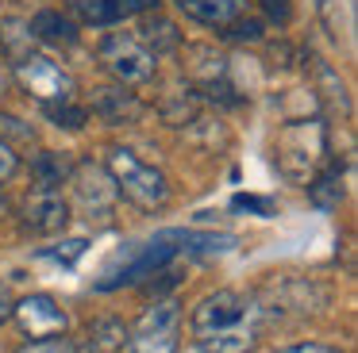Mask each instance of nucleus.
I'll use <instances>...</instances> for the list:
<instances>
[{"instance_id":"nucleus-1","label":"nucleus","mask_w":358,"mask_h":353,"mask_svg":"<svg viewBox=\"0 0 358 353\" xmlns=\"http://www.w3.org/2000/svg\"><path fill=\"white\" fill-rule=\"evenodd\" d=\"M108 173H112V181H116V188L124 192L135 207H143V211H158V207H166V200H170L166 176L158 173L155 165L139 161L131 150H124V146L108 150Z\"/></svg>"},{"instance_id":"nucleus-2","label":"nucleus","mask_w":358,"mask_h":353,"mask_svg":"<svg viewBox=\"0 0 358 353\" xmlns=\"http://www.w3.org/2000/svg\"><path fill=\"white\" fill-rule=\"evenodd\" d=\"M327 150L324 138V123L316 119H301V123H285L273 142V153H278V169L289 176V181H304L312 169L320 165Z\"/></svg>"},{"instance_id":"nucleus-3","label":"nucleus","mask_w":358,"mask_h":353,"mask_svg":"<svg viewBox=\"0 0 358 353\" xmlns=\"http://www.w3.org/2000/svg\"><path fill=\"white\" fill-rule=\"evenodd\" d=\"M181 338V307L173 299L147 307L139 326L127 334V353H178Z\"/></svg>"},{"instance_id":"nucleus-4","label":"nucleus","mask_w":358,"mask_h":353,"mask_svg":"<svg viewBox=\"0 0 358 353\" xmlns=\"http://www.w3.org/2000/svg\"><path fill=\"white\" fill-rule=\"evenodd\" d=\"M16 81L24 84V92H31L43 104H62V100L73 96V77L58 61L43 58V54H24L16 61Z\"/></svg>"},{"instance_id":"nucleus-5","label":"nucleus","mask_w":358,"mask_h":353,"mask_svg":"<svg viewBox=\"0 0 358 353\" xmlns=\"http://www.w3.org/2000/svg\"><path fill=\"white\" fill-rule=\"evenodd\" d=\"M101 58L104 66L112 69V77H120L124 84H147L155 77V54L139 43V38H124V35H112L104 38L101 46Z\"/></svg>"},{"instance_id":"nucleus-6","label":"nucleus","mask_w":358,"mask_h":353,"mask_svg":"<svg viewBox=\"0 0 358 353\" xmlns=\"http://www.w3.org/2000/svg\"><path fill=\"white\" fill-rule=\"evenodd\" d=\"M250 315H255V307H250L239 292L220 288L193 307V338L208 334V330H220V326H231V322H243V319H250Z\"/></svg>"},{"instance_id":"nucleus-7","label":"nucleus","mask_w":358,"mask_h":353,"mask_svg":"<svg viewBox=\"0 0 358 353\" xmlns=\"http://www.w3.org/2000/svg\"><path fill=\"white\" fill-rule=\"evenodd\" d=\"M12 319L20 322L27 338H50V334H62L66 330V311L58 307L55 296L47 292H35V296H24L16 307H12Z\"/></svg>"},{"instance_id":"nucleus-8","label":"nucleus","mask_w":358,"mask_h":353,"mask_svg":"<svg viewBox=\"0 0 358 353\" xmlns=\"http://www.w3.org/2000/svg\"><path fill=\"white\" fill-rule=\"evenodd\" d=\"M70 223V204L62 200L58 188H35L31 196L24 200V227L35 230V234H58V230Z\"/></svg>"},{"instance_id":"nucleus-9","label":"nucleus","mask_w":358,"mask_h":353,"mask_svg":"<svg viewBox=\"0 0 358 353\" xmlns=\"http://www.w3.org/2000/svg\"><path fill=\"white\" fill-rule=\"evenodd\" d=\"M196 350L201 353H255L258 350V326L255 315L231 326L208 330V334H196Z\"/></svg>"},{"instance_id":"nucleus-10","label":"nucleus","mask_w":358,"mask_h":353,"mask_svg":"<svg viewBox=\"0 0 358 353\" xmlns=\"http://www.w3.org/2000/svg\"><path fill=\"white\" fill-rule=\"evenodd\" d=\"M70 8L81 15V23L108 27V23H120L127 15H139L147 8H155V0H70Z\"/></svg>"},{"instance_id":"nucleus-11","label":"nucleus","mask_w":358,"mask_h":353,"mask_svg":"<svg viewBox=\"0 0 358 353\" xmlns=\"http://www.w3.org/2000/svg\"><path fill=\"white\" fill-rule=\"evenodd\" d=\"M73 188H78V200H81V207L89 211V219L108 211L112 196H116L112 181L104 176V169H96V165H81L78 176H73Z\"/></svg>"},{"instance_id":"nucleus-12","label":"nucleus","mask_w":358,"mask_h":353,"mask_svg":"<svg viewBox=\"0 0 358 353\" xmlns=\"http://www.w3.org/2000/svg\"><path fill=\"white\" fill-rule=\"evenodd\" d=\"M178 8L204 27H227L243 15L247 0H178Z\"/></svg>"},{"instance_id":"nucleus-13","label":"nucleus","mask_w":358,"mask_h":353,"mask_svg":"<svg viewBox=\"0 0 358 353\" xmlns=\"http://www.w3.org/2000/svg\"><path fill=\"white\" fill-rule=\"evenodd\" d=\"M127 322L124 319H96V322H89V330H85V350L89 353H124V345H127Z\"/></svg>"},{"instance_id":"nucleus-14","label":"nucleus","mask_w":358,"mask_h":353,"mask_svg":"<svg viewBox=\"0 0 358 353\" xmlns=\"http://www.w3.org/2000/svg\"><path fill=\"white\" fill-rule=\"evenodd\" d=\"M31 35L50 38V43H73V23L62 20L58 12H39L31 20Z\"/></svg>"},{"instance_id":"nucleus-15","label":"nucleus","mask_w":358,"mask_h":353,"mask_svg":"<svg viewBox=\"0 0 358 353\" xmlns=\"http://www.w3.org/2000/svg\"><path fill=\"white\" fill-rule=\"evenodd\" d=\"M96 107H101V115L108 123H120V119H127V115H139V104H135L127 92H116V89H104V96L96 100Z\"/></svg>"},{"instance_id":"nucleus-16","label":"nucleus","mask_w":358,"mask_h":353,"mask_svg":"<svg viewBox=\"0 0 358 353\" xmlns=\"http://www.w3.org/2000/svg\"><path fill=\"white\" fill-rule=\"evenodd\" d=\"M308 196L316 207H339L343 200V181H339V169H331V173H324L316 184H308Z\"/></svg>"},{"instance_id":"nucleus-17","label":"nucleus","mask_w":358,"mask_h":353,"mask_svg":"<svg viewBox=\"0 0 358 353\" xmlns=\"http://www.w3.org/2000/svg\"><path fill=\"white\" fill-rule=\"evenodd\" d=\"M70 173V161L62 158V153H43L39 161H35V176H39L43 188H55V184H62V176Z\"/></svg>"},{"instance_id":"nucleus-18","label":"nucleus","mask_w":358,"mask_h":353,"mask_svg":"<svg viewBox=\"0 0 358 353\" xmlns=\"http://www.w3.org/2000/svg\"><path fill=\"white\" fill-rule=\"evenodd\" d=\"M47 115L55 119V127H70V130L85 127V119H89L85 107H73L70 100H62V104H47Z\"/></svg>"},{"instance_id":"nucleus-19","label":"nucleus","mask_w":358,"mask_h":353,"mask_svg":"<svg viewBox=\"0 0 358 353\" xmlns=\"http://www.w3.org/2000/svg\"><path fill=\"white\" fill-rule=\"evenodd\" d=\"M20 353H78V345L62 334H50V338H31V342H24Z\"/></svg>"},{"instance_id":"nucleus-20","label":"nucleus","mask_w":358,"mask_h":353,"mask_svg":"<svg viewBox=\"0 0 358 353\" xmlns=\"http://www.w3.org/2000/svg\"><path fill=\"white\" fill-rule=\"evenodd\" d=\"M147 38L155 43V50L150 54H158V50H170V46H178V35H173V23H166V20H155V23H147Z\"/></svg>"},{"instance_id":"nucleus-21","label":"nucleus","mask_w":358,"mask_h":353,"mask_svg":"<svg viewBox=\"0 0 358 353\" xmlns=\"http://www.w3.org/2000/svg\"><path fill=\"white\" fill-rule=\"evenodd\" d=\"M16 169H20V153L12 150L4 138H0V184L12 181V176H16Z\"/></svg>"},{"instance_id":"nucleus-22","label":"nucleus","mask_w":358,"mask_h":353,"mask_svg":"<svg viewBox=\"0 0 358 353\" xmlns=\"http://www.w3.org/2000/svg\"><path fill=\"white\" fill-rule=\"evenodd\" d=\"M85 253V242L81 238H73V242H62V250H47V257H55V261H66V265H73V261Z\"/></svg>"},{"instance_id":"nucleus-23","label":"nucleus","mask_w":358,"mask_h":353,"mask_svg":"<svg viewBox=\"0 0 358 353\" xmlns=\"http://www.w3.org/2000/svg\"><path fill=\"white\" fill-rule=\"evenodd\" d=\"M12 307H16V299H12V288L0 280V322H8V319H12Z\"/></svg>"},{"instance_id":"nucleus-24","label":"nucleus","mask_w":358,"mask_h":353,"mask_svg":"<svg viewBox=\"0 0 358 353\" xmlns=\"http://www.w3.org/2000/svg\"><path fill=\"white\" fill-rule=\"evenodd\" d=\"M231 35H239V38H258V35H262V23H258V20H239Z\"/></svg>"},{"instance_id":"nucleus-25","label":"nucleus","mask_w":358,"mask_h":353,"mask_svg":"<svg viewBox=\"0 0 358 353\" xmlns=\"http://www.w3.org/2000/svg\"><path fill=\"white\" fill-rule=\"evenodd\" d=\"M235 207H250V211L270 215V200H258V196H235Z\"/></svg>"},{"instance_id":"nucleus-26","label":"nucleus","mask_w":358,"mask_h":353,"mask_svg":"<svg viewBox=\"0 0 358 353\" xmlns=\"http://www.w3.org/2000/svg\"><path fill=\"white\" fill-rule=\"evenodd\" d=\"M262 4H266V12H270L273 20H281V23H289V15H293L285 0H262Z\"/></svg>"},{"instance_id":"nucleus-27","label":"nucleus","mask_w":358,"mask_h":353,"mask_svg":"<svg viewBox=\"0 0 358 353\" xmlns=\"http://www.w3.org/2000/svg\"><path fill=\"white\" fill-rule=\"evenodd\" d=\"M281 353H343L335 345H320V342H304V345H293V350H281Z\"/></svg>"},{"instance_id":"nucleus-28","label":"nucleus","mask_w":358,"mask_h":353,"mask_svg":"<svg viewBox=\"0 0 358 353\" xmlns=\"http://www.w3.org/2000/svg\"><path fill=\"white\" fill-rule=\"evenodd\" d=\"M4 211H8V204H4V196H0V215H4Z\"/></svg>"}]
</instances>
